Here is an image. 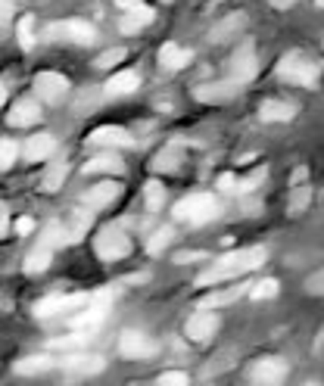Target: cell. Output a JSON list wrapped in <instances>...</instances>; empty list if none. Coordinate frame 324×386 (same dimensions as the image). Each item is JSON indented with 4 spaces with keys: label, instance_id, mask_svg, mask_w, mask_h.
<instances>
[{
    "label": "cell",
    "instance_id": "6da1fadb",
    "mask_svg": "<svg viewBox=\"0 0 324 386\" xmlns=\"http://www.w3.org/2000/svg\"><path fill=\"white\" fill-rule=\"evenodd\" d=\"M265 262V249L262 246H250V249H237V253H228L216 259L206 271L196 278V287H216L221 280L240 278V274H250L252 268H259Z\"/></svg>",
    "mask_w": 324,
    "mask_h": 386
},
{
    "label": "cell",
    "instance_id": "7a4b0ae2",
    "mask_svg": "<svg viewBox=\"0 0 324 386\" xmlns=\"http://www.w3.org/2000/svg\"><path fill=\"white\" fill-rule=\"evenodd\" d=\"M278 78L290 84H303V88H315L321 78V62L303 57V53H287L278 62Z\"/></svg>",
    "mask_w": 324,
    "mask_h": 386
},
{
    "label": "cell",
    "instance_id": "3957f363",
    "mask_svg": "<svg viewBox=\"0 0 324 386\" xmlns=\"http://www.w3.org/2000/svg\"><path fill=\"white\" fill-rule=\"evenodd\" d=\"M218 212L221 206L212 193H191L175 206V218L187 225H206L212 218H218Z\"/></svg>",
    "mask_w": 324,
    "mask_h": 386
},
{
    "label": "cell",
    "instance_id": "277c9868",
    "mask_svg": "<svg viewBox=\"0 0 324 386\" xmlns=\"http://www.w3.org/2000/svg\"><path fill=\"white\" fill-rule=\"evenodd\" d=\"M94 249H97V256L104 259V262H118V259H125L131 253V240L125 231H118V227H104V231L97 234V240H94Z\"/></svg>",
    "mask_w": 324,
    "mask_h": 386
},
{
    "label": "cell",
    "instance_id": "5b68a950",
    "mask_svg": "<svg viewBox=\"0 0 324 386\" xmlns=\"http://www.w3.org/2000/svg\"><path fill=\"white\" fill-rule=\"evenodd\" d=\"M218 324H221V318L216 309H196L184 324V336L191 343H209L212 336H216Z\"/></svg>",
    "mask_w": 324,
    "mask_h": 386
},
{
    "label": "cell",
    "instance_id": "8992f818",
    "mask_svg": "<svg viewBox=\"0 0 324 386\" xmlns=\"http://www.w3.org/2000/svg\"><path fill=\"white\" fill-rule=\"evenodd\" d=\"M250 380L252 383H262V386H278L287 380V361L284 358H274V356H268V358H259L256 365H252V371H250Z\"/></svg>",
    "mask_w": 324,
    "mask_h": 386
},
{
    "label": "cell",
    "instance_id": "52a82bcc",
    "mask_svg": "<svg viewBox=\"0 0 324 386\" xmlns=\"http://www.w3.org/2000/svg\"><path fill=\"white\" fill-rule=\"evenodd\" d=\"M35 91H38V100H44V103H60L69 93V78L60 72H38Z\"/></svg>",
    "mask_w": 324,
    "mask_h": 386
},
{
    "label": "cell",
    "instance_id": "ba28073f",
    "mask_svg": "<svg viewBox=\"0 0 324 386\" xmlns=\"http://www.w3.org/2000/svg\"><path fill=\"white\" fill-rule=\"evenodd\" d=\"M259 72V62H256V50H252V44H240L237 47V53L231 57V78L237 84H247L252 81Z\"/></svg>",
    "mask_w": 324,
    "mask_h": 386
},
{
    "label": "cell",
    "instance_id": "9c48e42d",
    "mask_svg": "<svg viewBox=\"0 0 324 386\" xmlns=\"http://www.w3.org/2000/svg\"><path fill=\"white\" fill-rule=\"evenodd\" d=\"M250 287H252V283H234V287H212V293L203 296L200 302H196V309H216V312H218V309H225V305L237 302L240 296H247Z\"/></svg>",
    "mask_w": 324,
    "mask_h": 386
},
{
    "label": "cell",
    "instance_id": "30bf717a",
    "mask_svg": "<svg viewBox=\"0 0 324 386\" xmlns=\"http://www.w3.org/2000/svg\"><path fill=\"white\" fill-rule=\"evenodd\" d=\"M118 352H122L125 358H153L156 356V343L147 340L144 334H134V330H125L122 336H118Z\"/></svg>",
    "mask_w": 324,
    "mask_h": 386
},
{
    "label": "cell",
    "instance_id": "8fae6325",
    "mask_svg": "<svg viewBox=\"0 0 324 386\" xmlns=\"http://www.w3.org/2000/svg\"><path fill=\"white\" fill-rule=\"evenodd\" d=\"M237 93H240V84H237L234 78H228V81H216V84H200V88L194 91V97L200 100V103H228Z\"/></svg>",
    "mask_w": 324,
    "mask_h": 386
},
{
    "label": "cell",
    "instance_id": "7c38bea8",
    "mask_svg": "<svg viewBox=\"0 0 324 386\" xmlns=\"http://www.w3.org/2000/svg\"><path fill=\"white\" fill-rule=\"evenodd\" d=\"M50 35H62V38H69L72 44H82V47H88V44L97 41V31H94V25H88V22H82V19L57 22V25H50Z\"/></svg>",
    "mask_w": 324,
    "mask_h": 386
},
{
    "label": "cell",
    "instance_id": "4fadbf2b",
    "mask_svg": "<svg viewBox=\"0 0 324 386\" xmlns=\"http://www.w3.org/2000/svg\"><path fill=\"white\" fill-rule=\"evenodd\" d=\"M62 371L72 374V377H91V374H100L106 368V361L100 356H66L60 361Z\"/></svg>",
    "mask_w": 324,
    "mask_h": 386
},
{
    "label": "cell",
    "instance_id": "5bb4252c",
    "mask_svg": "<svg viewBox=\"0 0 324 386\" xmlns=\"http://www.w3.org/2000/svg\"><path fill=\"white\" fill-rule=\"evenodd\" d=\"M88 144L94 147H131V134L125 128H118V125H104V128H97L88 137Z\"/></svg>",
    "mask_w": 324,
    "mask_h": 386
},
{
    "label": "cell",
    "instance_id": "9a60e30c",
    "mask_svg": "<svg viewBox=\"0 0 324 386\" xmlns=\"http://www.w3.org/2000/svg\"><path fill=\"white\" fill-rule=\"evenodd\" d=\"M118 193H122V187L116 184V181H104V184H97V187H91L88 193H84V206L88 209H104L109 206L113 200H118Z\"/></svg>",
    "mask_w": 324,
    "mask_h": 386
},
{
    "label": "cell",
    "instance_id": "2e32d148",
    "mask_svg": "<svg viewBox=\"0 0 324 386\" xmlns=\"http://www.w3.org/2000/svg\"><path fill=\"white\" fill-rule=\"evenodd\" d=\"M41 119V106H38V100H19V103L13 106V113L6 115V122L13 125V128H28V125H35Z\"/></svg>",
    "mask_w": 324,
    "mask_h": 386
},
{
    "label": "cell",
    "instance_id": "e0dca14e",
    "mask_svg": "<svg viewBox=\"0 0 324 386\" xmlns=\"http://www.w3.org/2000/svg\"><path fill=\"white\" fill-rule=\"evenodd\" d=\"M109 97H125V93H134L140 88V75L138 72H131V69H125V72H116L109 81L104 84Z\"/></svg>",
    "mask_w": 324,
    "mask_h": 386
},
{
    "label": "cell",
    "instance_id": "ac0fdd59",
    "mask_svg": "<svg viewBox=\"0 0 324 386\" xmlns=\"http://www.w3.org/2000/svg\"><path fill=\"white\" fill-rule=\"evenodd\" d=\"M309 203H312V184H306V169H299L294 193H290V203H287V212L290 215H299V212H306Z\"/></svg>",
    "mask_w": 324,
    "mask_h": 386
},
{
    "label": "cell",
    "instance_id": "d6986e66",
    "mask_svg": "<svg viewBox=\"0 0 324 386\" xmlns=\"http://www.w3.org/2000/svg\"><path fill=\"white\" fill-rule=\"evenodd\" d=\"M91 222H94V215H91V209L84 206V209H75L72 212V218H69V225H66V240L69 243H78V240H84L88 237V227H91Z\"/></svg>",
    "mask_w": 324,
    "mask_h": 386
},
{
    "label": "cell",
    "instance_id": "ffe728a7",
    "mask_svg": "<svg viewBox=\"0 0 324 386\" xmlns=\"http://www.w3.org/2000/svg\"><path fill=\"white\" fill-rule=\"evenodd\" d=\"M296 115V106L294 103H284V100H265L259 106V119L262 122H290Z\"/></svg>",
    "mask_w": 324,
    "mask_h": 386
},
{
    "label": "cell",
    "instance_id": "44dd1931",
    "mask_svg": "<svg viewBox=\"0 0 324 386\" xmlns=\"http://www.w3.org/2000/svg\"><path fill=\"white\" fill-rule=\"evenodd\" d=\"M57 149V137L53 134H38L26 144V162H41Z\"/></svg>",
    "mask_w": 324,
    "mask_h": 386
},
{
    "label": "cell",
    "instance_id": "7402d4cb",
    "mask_svg": "<svg viewBox=\"0 0 324 386\" xmlns=\"http://www.w3.org/2000/svg\"><path fill=\"white\" fill-rule=\"evenodd\" d=\"M160 62L169 72H178V69H184L187 62H191V50H184V47H178V44H162Z\"/></svg>",
    "mask_w": 324,
    "mask_h": 386
},
{
    "label": "cell",
    "instance_id": "603a6c76",
    "mask_svg": "<svg viewBox=\"0 0 324 386\" xmlns=\"http://www.w3.org/2000/svg\"><path fill=\"white\" fill-rule=\"evenodd\" d=\"M50 259H53V246H50V243H44V240H38V246L26 256V274H41V271H47Z\"/></svg>",
    "mask_w": 324,
    "mask_h": 386
},
{
    "label": "cell",
    "instance_id": "cb8c5ba5",
    "mask_svg": "<svg viewBox=\"0 0 324 386\" xmlns=\"http://www.w3.org/2000/svg\"><path fill=\"white\" fill-rule=\"evenodd\" d=\"M243 25H247V16H243V13H234V16H228L225 22H218V25L209 31V38H212L216 44H221V41H228V38H237V31H240Z\"/></svg>",
    "mask_w": 324,
    "mask_h": 386
},
{
    "label": "cell",
    "instance_id": "d4e9b609",
    "mask_svg": "<svg viewBox=\"0 0 324 386\" xmlns=\"http://www.w3.org/2000/svg\"><path fill=\"white\" fill-rule=\"evenodd\" d=\"M66 175H69V162L66 159L50 162V169H47L44 178H41V191L44 193H57L60 187H62V181H66Z\"/></svg>",
    "mask_w": 324,
    "mask_h": 386
},
{
    "label": "cell",
    "instance_id": "484cf974",
    "mask_svg": "<svg viewBox=\"0 0 324 386\" xmlns=\"http://www.w3.org/2000/svg\"><path fill=\"white\" fill-rule=\"evenodd\" d=\"M122 169L125 165L116 153H104V156H97V159H91L88 165H84V175H100V171H106V175H118Z\"/></svg>",
    "mask_w": 324,
    "mask_h": 386
},
{
    "label": "cell",
    "instance_id": "4316f807",
    "mask_svg": "<svg viewBox=\"0 0 324 386\" xmlns=\"http://www.w3.org/2000/svg\"><path fill=\"white\" fill-rule=\"evenodd\" d=\"M50 368H53V361L47 358V356H28V358L16 361V374H22V377L44 374V371H50Z\"/></svg>",
    "mask_w": 324,
    "mask_h": 386
},
{
    "label": "cell",
    "instance_id": "83f0119b",
    "mask_svg": "<svg viewBox=\"0 0 324 386\" xmlns=\"http://www.w3.org/2000/svg\"><path fill=\"white\" fill-rule=\"evenodd\" d=\"M278 293H281V283L274 280V278H262V280H256L250 287V296L259 299V302H262V299H274Z\"/></svg>",
    "mask_w": 324,
    "mask_h": 386
},
{
    "label": "cell",
    "instance_id": "f1b7e54d",
    "mask_svg": "<svg viewBox=\"0 0 324 386\" xmlns=\"http://www.w3.org/2000/svg\"><path fill=\"white\" fill-rule=\"evenodd\" d=\"M181 159V149L178 147H165L160 156L153 159V171H175Z\"/></svg>",
    "mask_w": 324,
    "mask_h": 386
},
{
    "label": "cell",
    "instance_id": "f546056e",
    "mask_svg": "<svg viewBox=\"0 0 324 386\" xmlns=\"http://www.w3.org/2000/svg\"><path fill=\"white\" fill-rule=\"evenodd\" d=\"M35 19L31 16H22L19 19V25H16V38H19V44H22V50H31L35 47Z\"/></svg>",
    "mask_w": 324,
    "mask_h": 386
},
{
    "label": "cell",
    "instance_id": "4dcf8cb0",
    "mask_svg": "<svg viewBox=\"0 0 324 386\" xmlns=\"http://www.w3.org/2000/svg\"><path fill=\"white\" fill-rule=\"evenodd\" d=\"M144 196H147V209L156 212V209H162V203H165V187L160 184V181H150V184L144 187Z\"/></svg>",
    "mask_w": 324,
    "mask_h": 386
},
{
    "label": "cell",
    "instance_id": "1f68e13d",
    "mask_svg": "<svg viewBox=\"0 0 324 386\" xmlns=\"http://www.w3.org/2000/svg\"><path fill=\"white\" fill-rule=\"evenodd\" d=\"M172 237H175V234H172V227H162V231H156L153 237H150V243H147V253H150V256H160L162 249L172 243Z\"/></svg>",
    "mask_w": 324,
    "mask_h": 386
},
{
    "label": "cell",
    "instance_id": "d6a6232c",
    "mask_svg": "<svg viewBox=\"0 0 324 386\" xmlns=\"http://www.w3.org/2000/svg\"><path fill=\"white\" fill-rule=\"evenodd\" d=\"M91 343V330H78L72 336H62V340H53V349H75V346H88Z\"/></svg>",
    "mask_w": 324,
    "mask_h": 386
},
{
    "label": "cell",
    "instance_id": "836d02e7",
    "mask_svg": "<svg viewBox=\"0 0 324 386\" xmlns=\"http://www.w3.org/2000/svg\"><path fill=\"white\" fill-rule=\"evenodd\" d=\"M153 19H147V16H134V13H125V19L118 22V28L125 31V35H134V31H140L144 25H150Z\"/></svg>",
    "mask_w": 324,
    "mask_h": 386
},
{
    "label": "cell",
    "instance_id": "e575fe53",
    "mask_svg": "<svg viewBox=\"0 0 324 386\" xmlns=\"http://www.w3.org/2000/svg\"><path fill=\"white\" fill-rule=\"evenodd\" d=\"M116 6H118V10H125V13L147 16V19H153V10H150L144 0H116Z\"/></svg>",
    "mask_w": 324,
    "mask_h": 386
},
{
    "label": "cell",
    "instance_id": "d590c367",
    "mask_svg": "<svg viewBox=\"0 0 324 386\" xmlns=\"http://www.w3.org/2000/svg\"><path fill=\"white\" fill-rule=\"evenodd\" d=\"M122 59H125V50H122V47H113V50L100 53L94 66H97V69H113V66H118V62H122Z\"/></svg>",
    "mask_w": 324,
    "mask_h": 386
},
{
    "label": "cell",
    "instance_id": "8d00e7d4",
    "mask_svg": "<svg viewBox=\"0 0 324 386\" xmlns=\"http://www.w3.org/2000/svg\"><path fill=\"white\" fill-rule=\"evenodd\" d=\"M16 156H19V147L13 140H0V169H10L16 162Z\"/></svg>",
    "mask_w": 324,
    "mask_h": 386
},
{
    "label": "cell",
    "instance_id": "74e56055",
    "mask_svg": "<svg viewBox=\"0 0 324 386\" xmlns=\"http://www.w3.org/2000/svg\"><path fill=\"white\" fill-rule=\"evenodd\" d=\"M306 293H312V296H324V268L321 271H315L309 280H306Z\"/></svg>",
    "mask_w": 324,
    "mask_h": 386
},
{
    "label": "cell",
    "instance_id": "f35d334b",
    "mask_svg": "<svg viewBox=\"0 0 324 386\" xmlns=\"http://www.w3.org/2000/svg\"><path fill=\"white\" fill-rule=\"evenodd\" d=\"M191 380H187V374H181V371H169V374H162L160 377V386H187Z\"/></svg>",
    "mask_w": 324,
    "mask_h": 386
},
{
    "label": "cell",
    "instance_id": "ab89813d",
    "mask_svg": "<svg viewBox=\"0 0 324 386\" xmlns=\"http://www.w3.org/2000/svg\"><path fill=\"white\" fill-rule=\"evenodd\" d=\"M218 191L221 193H237V191H240V181H237L234 175H221L218 178Z\"/></svg>",
    "mask_w": 324,
    "mask_h": 386
},
{
    "label": "cell",
    "instance_id": "60d3db41",
    "mask_svg": "<svg viewBox=\"0 0 324 386\" xmlns=\"http://www.w3.org/2000/svg\"><path fill=\"white\" fill-rule=\"evenodd\" d=\"M6 231H10V209L6 203H0V240L6 237Z\"/></svg>",
    "mask_w": 324,
    "mask_h": 386
},
{
    "label": "cell",
    "instance_id": "b9f144b4",
    "mask_svg": "<svg viewBox=\"0 0 324 386\" xmlns=\"http://www.w3.org/2000/svg\"><path fill=\"white\" fill-rule=\"evenodd\" d=\"M13 19V0H0V25Z\"/></svg>",
    "mask_w": 324,
    "mask_h": 386
},
{
    "label": "cell",
    "instance_id": "7bdbcfd3",
    "mask_svg": "<svg viewBox=\"0 0 324 386\" xmlns=\"http://www.w3.org/2000/svg\"><path fill=\"white\" fill-rule=\"evenodd\" d=\"M31 231H35V222H31V218H19V222H16V234L26 237V234H31Z\"/></svg>",
    "mask_w": 324,
    "mask_h": 386
},
{
    "label": "cell",
    "instance_id": "ee69618b",
    "mask_svg": "<svg viewBox=\"0 0 324 386\" xmlns=\"http://www.w3.org/2000/svg\"><path fill=\"white\" fill-rule=\"evenodd\" d=\"M194 259H203V253H181V256H175V262L187 265V262H194Z\"/></svg>",
    "mask_w": 324,
    "mask_h": 386
},
{
    "label": "cell",
    "instance_id": "f6af8a7d",
    "mask_svg": "<svg viewBox=\"0 0 324 386\" xmlns=\"http://www.w3.org/2000/svg\"><path fill=\"white\" fill-rule=\"evenodd\" d=\"M268 4H272V6H278V10H287V6H294L296 0H268Z\"/></svg>",
    "mask_w": 324,
    "mask_h": 386
},
{
    "label": "cell",
    "instance_id": "bcb514c9",
    "mask_svg": "<svg viewBox=\"0 0 324 386\" xmlns=\"http://www.w3.org/2000/svg\"><path fill=\"white\" fill-rule=\"evenodd\" d=\"M6 100V88H4V81H0V103Z\"/></svg>",
    "mask_w": 324,
    "mask_h": 386
},
{
    "label": "cell",
    "instance_id": "7dc6e473",
    "mask_svg": "<svg viewBox=\"0 0 324 386\" xmlns=\"http://www.w3.org/2000/svg\"><path fill=\"white\" fill-rule=\"evenodd\" d=\"M318 6H324V0H318Z\"/></svg>",
    "mask_w": 324,
    "mask_h": 386
},
{
    "label": "cell",
    "instance_id": "c3c4849f",
    "mask_svg": "<svg viewBox=\"0 0 324 386\" xmlns=\"http://www.w3.org/2000/svg\"><path fill=\"white\" fill-rule=\"evenodd\" d=\"M162 4H172V0H162Z\"/></svg>",
    "mask_w": 324,
    "mask_h": 386
}]
</instances>
